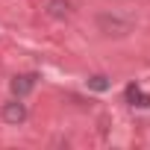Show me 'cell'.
Instances as JSON below:
<instances>
[{"instance_id": "obj_5", "label": "cell", "mask_w": 150, "mask_h": 150, "mask_svg": "<svg viewBox=\"0 0 150 150\" xmlns=\"http://www.w3.org/2000/svg\"><path fill=\"white\" fill-rule=\"evenodd\" d=\"M47 15L56 21L71 18V0H47Z\"/></svg>"}, {"instance_id": "obj_1", "label": "cell", "mask_w": 150, "mask_h": 150, "mask_svg": "<svg viewBox=\"0 0 150 150\" xmlns=\"http://www.w3.org/2000/svg\"><path fill=\"white\" fill-rule=\"evenodd\" d=\"M97 30L106 38H127L132 33V21L118 15V12H100L97 15Z\"/></svg>"}, {"instance_id": "obj_3", "label": "cell", "mask_w": 150, "mask_h": 150, "mask_svg": "<svg viewBox=\"0 0 150 150\" xmlns=\"http://www.w3.org/2000/svg\"><path fill=\"white\" fill-rule=\"evenodd\" d=\"M35 83H38V74H33V71H27V74H18V77H12V83H9V88H12V97H27L33 88H35Z\"/></svg>"}, {"instance_id": "obj_6", "label": "cell", "mask_w": 150, "mask_h": 150, "mask_svg": "<svg viewBox=\"0 0 150 150\" xmlns=\"http://www.w3.org/2000/svg\"><path fill=\"white\" fill-rule=\"evenodd\" d=\"M86 86H88L91 91H97V94H100V91H109V86H112V80L106 77V74H91V77L86 80Z\"/></svg>"}, {"instance_id": "obj_2", "label": "cell", "mask_w": 150, "mask_h": 150, "mask_svg": "<svg viewBox=\"0 0 150 150\" xmlns=\"http://www.w3.org/2000/svg\"><path fill=\"white\" fill-rule=\"evenodd\" d=\"M0 118H3L9 127H21L30 118V109H27V103H21V97H12L9 103L0 106Z\"/></svg>"}, {"instance_id": "obj_4", "label": "cell", "mask_w": 150, "mask_h": 150, "mask_svg": "<svg viewBox=\"0 0 150 150\" xmlns=\"http://www.w3.org/2000/svg\"><path fill=\"white\" fill-rule=\"evenodd\" d=\"M124 97H127V103H129L132 109H147V106H150V94H147L138 83H129V86L124 88Z\"/></svg>"}]
</instances>
